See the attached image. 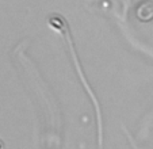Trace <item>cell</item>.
Segmentation results:
<instances>
[{"instance_id":"obj_1","label":"cell","mask_w":153,"mask_h":149,"mask_svg":"<svg viewBox=\"0 0 153 149\" xmlns=\"http://www.w3.org/2000/svg\"><path fill=\"white\" fill-rule=\"evenodd\" d=\"M48 25L52 27L53 30L60 33V35L67 41L68 43V48H69V52H71V57H72V61H73V65H75L76 71H77L79 76H80V80L83 83L84 88H85L87 94L90 95L91 101L94 103V107H95V111H96V118H98V130H99V145H102V110H100V104H99L98 99L96 96L94 95V91L91 88V86L88 84L87 81L85 76L83 73V69L80 68V61H79V57H77V53L75 50V46H73V39H72V35H71V31H69V26H68V22L67 19L60 14H52L48 16Z\"/></svg>"},{"instance_id":"obj_2","label":"cell","mask_w":153,"mask_h":149,"mask_svg":"<svg viewBox=\"0 0 153 149\" xmlns=\"http://www.w3.org/2000/svg\"><path fill=\"white\" fill-rule=\"evenodd\" d=\"M0 149H1V145H0Z\"/></svg>"}]
</instances>
